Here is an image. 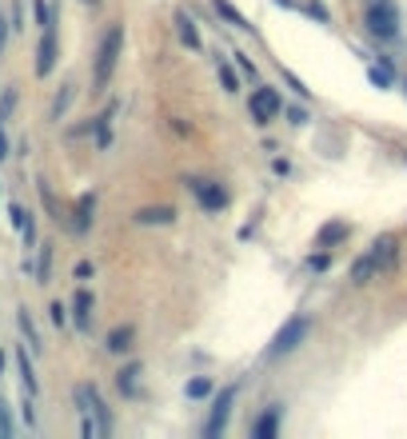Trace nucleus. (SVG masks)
<instances>
[{"instance_id": "obj_1", "label": "nucleus", "mask_w": 407, "mask_h": 439, "mask_svg": "<svg viewBox=\"0 0 407 439\" xmlns=\"http://www.w3.org/2000/svg\"><path fill=\"white\" fill-rule=\"evenodd\" d=\"M76 407H80V431L88 439H104L112 436V415H108V407L100 399V391L92 384H76Z\"/></svg>"}, {"instance_id": "obj_2", "label": "nucleus", "mask_w": 407, "mask_h": 439, "mask_svg": "<svg viewBox=\"0 0 407 439\" xmlns=\"http://www.w3.org/2000/svg\"><path fill=\"white\" fill-rule=\"evenodd\" d=\"M120 52H124V28L112 24L108 33L100 36L96 64H92V92H104V88H108V80H112V72H116V60H120Z\"/></svg>"}, {"instance_id": "obj_3", "label": "nucleus", "mask_w": 407, "mask_h": 439, "mask_svg": "<svg viewBox=\"0 0 407 439\" xmlns=\"http://www.w3.org/2000/svg\"><path fill=\"white\" fill-rule=\"evenodd\" d=\"M391 256H395V240H375V244L352 264V284H367L379 268H388Z\"/></svg>"}, {"instance_id": "obj_4", "label": "nucleus", "mask_w": 407, "mask_h": 439, "mask_svg": "<svg viewBox=\"0 0 407 439\" xmlns=\"http://www.w3.org/2000/svg\"><path fill=\"white\" fill-rule=\"evenodd\" d=\"M308 332H311V324L304 320V316H295V320H288V324L276 332V340H272V347H268V356L272 359H279V356H292L300 343L308 340Z\"/></svg>"}, {"instance_id": "obj_5", "label": "nucleus", "mask_w": 407, "mask_h": 439, "mask_svg": "<svg viewBox=\"0 0 407 439\" xmlns=\"http://www.w3.org/2000/svg\"><path fill=\"white\" fill-rule=\"evenodd\" d=\"M248 112H252V120H256V124H272V120H276V116L284 112V100H279V92H276V88L260 84V88H252Z\"/></svg>"}, {"instance_id": "obj_6", "label": "nucleus", "mask_w": 407, "mask_h": 439, "mask_svg": "<svg viewBox=\"0 0 407 439\" xmlns=\"http://www.w3.org/2000/svg\"><path fill=\"white\" fill-rule=\"evenodd\" d=\"M367 28H372L375 36H383V40H391V36L399 33V8H395V0H372V8H367Z\"/></svg>"}, {"instance_id": "obj_7", "label": "nucleus", "mask_w": 407, "mask_h": 439, "mask_svg": "<svg viewBox=\"0 0 407 439\" xmlns=\"http://www.w3.org/2000/svg\"><path fill=\"white\" fill-rule=\"evenodd\" d=\"M236 384L232 388H224L220 391V399H216V407H212V415H208V423H204V436H220L224 427H228V415H232V404H236Z\"/></svg>"}, {"instance_id": "obj_8", "label": "nucleus", "mask_w": 407, "mask_h": 439, "mask_svg": "<svg viewBox=\"0 0 407 439\" xmlns=\"http://www.w3.org/2000/svg\"><path fill=\"white\" fill-rule=\"evenodd\" d=\"M188 188H192V196L200 200L204 212H220L228 204V192H224L220 184H212V180H188Z\"/></svg>"}, {"instance_id": "obj_9", "label": "nucleus", "mask_w": 407, "mask_h": 439, "mask_svg": "<svg viewBox=\"0 0 407 439\" xmlns=\"http://www.w3.org/2000/svg\"><path fill=\"white\" fill-rule=\"evenodd\" d=\"M56 56H60L56 28H44V33H40V44H36V76H49L52 68H56Z\"/></svg>"}, {"instance_id": "obj_10", "label": "nucleus", "mask_w": 407, "mask_h": 439, "mask_svg": "<svg viewBox=\"0 0 407 439\" xmlns=\"http://www.w3.org/2000/svg\"><path fill=\"white\" fill-rule=\"evenodd\" d=\"M76 220H72V232L76 236H84V232L92 228V220H96V192H84L80 200H76V212H72Z\"/></svg>"}, {"instance_id": "obj_11", "label": "nucleus", "mask_w": 407, "mask_h": 439, "mask_svg": "<svg viewBox=\"0 0 407 439\" xmlns=\"http://www.w3.org/2000/svg\"><path fill=\"white\" fill-rule=\"evenodd\" d=\"M92 308H96V300H92V292H88V288H80V292L72 295V320H76V327H80V332H88V327H92Z\"/></svg>"}, {"instance_id": "obj_12", "label": "nucleus", "mask_w": 407, "mask_h": 439, "mask_svg": "<svg viewBox=\"0 0 407 439\" xmlns=\"http://www.w3.org/2000/svg\"><path fill=\"white\" fill-rule=\"evenodd\" d=\"M17 368H20V384H24V395H33L40 391V379H36V368H33V356L24 352V347H17Z\"/></svg>"}, {"instance_id": "obj_13", "label": "nucleus", "mask_w": 407, "mask_h": 439, "mask_svg": "<svg viewBox=\"0 0 407 439\" xmlns=\"http://www.w3.org/2000/svg\"><path fill=\"white\" fill-rule=\"evenodd\" d=\"M176 33H180V40H184V44H188L192 52L204 49V40H200V28H196V20L188 17V12H176Z\"/></svg>"}, {"instance_id": "obj_14", "label": "nucleus", "mask_w": 407, "mask_h": 439, "mask_svg": "<svg viewBox=\"0 0 407 439\" xmlns=\"http://www.w3.org/2000/svg\"><path fill=\"white\" fill-rule=\"evenodd\" d=\"M132 340H136V327L124 324V327H116V332H108V352H116V356H124V352H132Z\"/></svg>"}, {"instance_id": "obj_15", "label": "nucleus", "mask_w": 407, "mask_h": 439, "mask_svg": "<svg viewBox=\"0 0 407 439\" xmlns=\"http://www.w3.org/2000/svg\"><path fill=\"white\" fill-rule=\"evenodd\" d=\"M116 388L124 391V395H140V363H128V368H120V375H116Z\"/></svg>"}, {"instance_id": "obj_16", "label": "nucleus", "mask_w": 407, "mask_h": 439, "mask_svg": "<svg viewBox=\"0 0 407 439\" xmlns=\"http://www.w3.org/2000/svg\"><path fill=\"white\" fill-rule=\"evenodd\" d=\"M176 220V208H168V204H160V208H140L136 212V224H172Z\"/></svg>"}, {"instance_id": "obj_17", "label": "nucleus", "mask_w": 407, "mask_h": 439, "mask_svg": "<svg viewBox=\"0 0 407 439\" xmlns=\"http://www.w3.org/2000/svg\"><path fill=\"white\" fill-rule=\"evenodd\" d=\"M212 8H216V12H220L224 20H228V24H236V28H244V33L252 28V24H248V17L240 12V8H236V4H232V0H212Z\"/></svg>"}, {"instance_id": "obj_18", "label": "nucleus", "mask_w": 407, "mask_h": 439, "mask_svg": "<svg viewBox=\"0 0 407 439\" xmlns=\"http://www.w3.org/2000/svg\"><path fill=\"white\" fill-rule=\"evenodd\" d=\"M276 423H279V407H268V415H260V420L252 423V436H260V439L276 436Z\"/></svg>"}, {"instance_id": "obj_19", "label": "nucleus", "mask_w": 407, "mask_h": 439, "mask_svg": "<svg viewBox=\"0 0 407 439\" xmlns=\"http://www.w3.org/2000/svg\"><path fill=\"white\" fill-rule=\"evenodd\" d=\"M112 116H116V108H108V112L96 116V148L112 144Z\"/></svg>"}, {"instance_id": "obj_20", "label": "nucleus", "mask_w": 407, "mask_h": 439, "mask_svg": "<svg viewBox=\"0 0 407 439\" xmlns=\"http://www.w3.org/2000/svg\"><path fill=\"white\" fill-rule=\"evenodd\" d=\"M52 279V244H40V256H36V284H49Z\"/></svg>"}, {"instance_id": "obj_21", "label": "nucleus", "mask_w": 407, "mask_h": 439, "mask_svg": "<svg viewBox=\"0 0 407 439\" xmlns=\"http://www.w3.org/2000/svg\"><path fill=\"white\" fill-rule=\"evenodd\" d=\"M347 224H340V220H336V224H327L324 232H320V248H331V244H340V240H347Z\"/></svg>"}, {"instance_id": "obj_22", "label": "nucleus", "mask_w": 407, "mask_h": 439, "mask_svg": "<svg viewBox=\"0 0 407 439\" xmlns=\"http://www.w3.org/2000/svg\"><path fill=\"white\" fill-rule=\"evenodd\" d=\"M33 12H36V24H40V33H44V28H56V12H52L49 0H36Z\"/></svg>"}, {"instance_id": "obj_23", "label": "nucleus", "mask_w": 407, "mask_h": 439, "mask_svg": "<svg viewBox=\"0 0 407 439\" xmlns=\"http://www.w3.org/2000/svg\"><path fill=\"white\" fill-rule=\"evenodd\" d=\"M36 192H40V200H44V208H49L52 220H60V204H56V196H52V184H49V180H36Z\"/></svg>"}, {"instance_id": "obj_24", "label": "nucleus", "mask_w": 407, "mask_h": 439, "mask_svg": "<svg viewBox=\"0 0 407 439\" xmlns=\"http://www.w3.org/2000/svg\"><path fill=\"white\" fill-rule=\"evenodd\" d=\"M17 320H20V332H24V340H28V347H33V352H40L44 343H40V336H36V327H33V316H28V311H20Z\"/></svg>"}, {"instance_id": "obj_25", "label": "nucleus", "mask_w": 407, "mask_h": 439, "mask_svg": "<svg viewBox=\"0 0 407 439\" xmlns=\"http://www.w3.org/2000/svg\"><path fill=\"white\" fill-rule=\"evenodd\" d=\"M68 104H72V84H60V96L52 104V120H60V116L68 112Z\"/></svg>"}, {"instance_id": "obj_26", "label": "nucleus", "mask_w": 407, "mask_h": 439, "mask_svg": "<svg viewBox=\"0 0 407 439\" xmlns=\"http://www.w3.org/2000/svg\"><path fill=\"white\" fill-rule=\"evenodd\" d=\"M17 436V420H12V411H8V404L0 399V439Z\"/></svg>"}, {"instance_id": "obj_27", "label": "nucleus", "mask_w": 407, "mask_h": 439, "mask_svg": "<svg viewBox=\"0 0 407 439\" xmlns=\"http://www.w3.org/2000/svg\"><path fill=\"white\" fill-rule=\"evenodd\" d=\"M220 80H224V88H228V92H240V80H236L232 64H224V60H220Z\"/></svg>"}, {"instance_id": "obj_28", "label": "nucleus", "mask_w": 407, "mask_h": 439, "mask_svg": "<svg viewBox=\"0 0 407 439\" xmlns=\"http://www.w3.org/2000/svg\"><path fill=\"white\" fill-rule=\"evenodd\" d=\"M208 391H212V384H208V379H204V375H200V379H192V384H188V395H192V399H204V395H208Z\"/></svg>"}, {"instance_id": "obj_29", "label": "nucleus", "mask_w": 407, "mask_h": 439, "mask_svg": "<svg viewBox=\"0 0 407 439\" xmlns=\"http://www.w3.org/2000/svg\"><path fill=\"white\" fill-rule=\"evenodd\" d=\"M12 108H17V92H4V96H0V120H4V124H8Z\"/></svg>"}, {"instance_id": "obj_30", "label": "nucleus", "mask_w": 407, "mask_h": 439, "mask_svg": "<svg viewBox=\"0 0 407 439\" xmlns=\"http://www.w3.org/2000/svg\"><path fill=\"white\" fill-rule=\"evenodd\" d=\"M49 320L56 327H64L68 324V308H64V304H52V308H49Z\"/></svg>"}, {"instance_id": "obj_31", "label": "nucleus", "mask_w": 407, "mask_h": 439, "mask_svg": "<svg viewBox=\"0 0 407 439\" xmlns=\"http://www.w3.org/2000/svg\"><path fill=\"white\" fill-rule=\"evenodd\" d=\"M304 12H308V17H315L320 24H327V8H324V4H315V0H311V4H304Z\"/></svg>"}, {"instance_id": "obj_32", "label": "nucleus", "mask_w": 407, "mask_h": 439, "mask_svg": "<svg viewBox=\"0 0 407 439\" xmlns=\"http://www.w3.org/2000/svg\"><path fill=\"white\" fill-rule=\"evenodd\" d=\"M367 76L375 84H391V68H367Z\"/></svg>"}, {"instance_id": "obj_33", "label": "nucleus", "mask_w": 407, "mask_h": 439, "mask_svg": "<svg viewBox=\"0 0 407 439\" xmlns=\"http://www.w3.org/2000/svg\"><path fill=\"white\" fill-rule=\"evenodd\" d=\"M8 28H12V24H8V17L0 12V60H4V44H8Z\"/></svg>"}, {"instance_id": "obj_34", "label": "nucleus", "mask_w": 407, "mask_h": 439, "mask_svg": "<svg viewBox=\"0 0 407 439\" xmlns=\"http://www.w3.org/2000/svg\"><path fill=\"white\" fill-rule=\"evenodd\" d=\"M12 156V144H8V136H4V120H0V164Z\"/></svg>"}, {"instance_id": "obj_35", "label": "nucleus", "mask_w": 407, "mask_h": 439, "mask_svg": "<svg viewBox=\"0 0 407 439\" xmlns=\"http://www.w3.org/2000/svg\"><path fill=\"white\" fill-rule=\"evenodd\" d=\"M288 120H292V124H308V108H300V104L288 108Z\"/></svg>"}, {"instance_id": "obj_36", "label": "nucleus", "mask_w": 407, "mask_h": 439, "mask_svg": "<svg viewBox=\"0 0 407 439\" xmlns=\"http://www.w3.org/2000/svg\"><path fill=\"white\" fill-rule=\"evenodd\" d=\"M72 276H76V279H88V276H92V264H88V260H80L76 268H72Z\"/></svg>"}, {"instance_id": "obj_37", "label": "nucleus", "mask_w": 407, "mask_h": 439, "mask_svg": "<svg viewBox=\"0 0 407 439\" xmlns=\"http://www.w3.org/2000/svg\"><path fill=\"white\" fill-rule=\"evenodd\" d=\"M236 60H240V68H244L248 76H256V64H252V60H248L244 52H236Z\"/></svg>"}, {"instance_id": "obj_38", "label": "nucleus", "mask_w": 407, "mask_h": 439, "mask_svg": "<svg viewBox=\"0 0 407 439\" xmlns=\"http://www.w3.org/2000/svg\"><path fill=\"white\" fill-rule=\"evenodd\" d=\"M272 168H276L279 176H288V172H292V164H288V160H279V156H276V160H272Z\"/></svg>"}, {"instance_id": "obj_39", "label": "nucleus", "mask_w": 407, "mask_h": 439, "mask_svg": "<svg viewBox=\"0 0 407 439\" xmlns=\"http://www.w3.org/2000/svg\"><path fill=\"white\" fill-rule=\"evenodd\" d=\"M308 268H320V272H324V268H327V256H311Z\"/></svg>"}]
</instances>
